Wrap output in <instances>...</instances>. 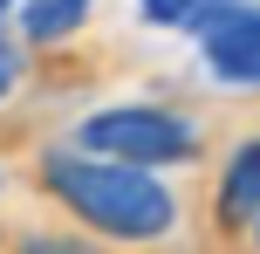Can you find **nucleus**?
Returning a JSON list of instances; mask_svg holds the SVG:
<instances>
[{
	"label": "nucleus",
	"instance_id": "f257e3e1",
	"mask_svg": "<svg viewBox=\"0 0 260 254\" xmlns=\"http://www.w3.org/2000/svg\"><path fill=\"white\" fill-rule=\"evenodd\" d=\"M41 179L82 227L110 234V241H165L178 227V200H171V186L157 172H137V165L89 158V151L62 145V151H48Z\"/></svg>",
	"mask_w": 260,
	"mask_h": 254
},
{
	"label": "nucleus",
	"instance_id": "f03ea898",
	"mask_svg": "<svg viewBox=\"0 0 260 254\" xmlns=\"http://www.w3.org/2000/svg\"><path fill=\"white\" fill-rule=\"evenodd\" d=\"M76 151L157 172V165L199 158V124L178 117V110H165V103H110V110H89L76 124Z\"/></svg>",
	"mask_w": 260,
	"mask_h": 254
},
{
	"label": "nucleus",
	"instance_id": "7ed1b4c3",
	"mask_svg": "<svg viewBox=\"0 0 260 254\" xmlns=\"http://www.w3.org/2000/svg\"><path fill=\"white\" fill-rule=\"evenodd\" d=\"M199 62H206V76L226 82V90H260V7L233 0V7L199 35Z\"/></svg>",
	"mask_w": 260,
	"mask_h": 254
},
{
	"label": "nucleus",
	"instance_id": "20e7f679",
	"mask_svg": "<svg viewBox=\"0 0 260 254\" xmlns=\"http://www.w3.org/2000/svg\"><path fill=\"white\" fill-rule=\"evenodd\" d=\"M219 213L226 220H260V137H247L233 151V165L219 179Z\"/></svg>",
	"mask_w": 260,
	"mask_h": 254
},
{
	"label": "nucleus",
	"instance_id": "39448f33",
	"mask_svg": "<svg viewBox=\"0 0 260 254\" xmlns=\"http://www.w3.org/2000/svg\"><path fill=\"white\" fill-rule=\"evenodd\" d=\"M82 14H89V0H21V27L35 48H48V41H69L82 27Z\"/></svg>",
	"mask_w": 260,
	"mask_h": 254
},
{
	"label": "nucleus",
	"instance_id": "423d86ee",
	"mask_svg": "<svg viewBox=\"0 0 260 254\" xmlns=\"http://www.w3.org/2000/svg\"><path fill=\"white\" fill-rule=\"evenodd\" d=\"M226 7H233V0H137V14L151 27H178V35H192V41L206 35Z\"/></svg>",
	"mask_w": 260,
	"mask_h": 254
},
{
	"label": "nucleus",
	"instance_id": "0eeeda50",
	"mask_svg": "<svg viewBox=\"0 0 260 254\" xmlns=\"http://www.w3.org/2000/svg\"><path fill=\"white\" fill-rule=\"evenodd\" d=\"M14 82H21V55H14V48H7V41H0V96H7V90H14Z\"/></svg>",
	"mask_w": 260,
	"mask_h": 254
},
{
	"label": "nucleus",
	"instance_id": "6e6552de",
	"mask_svg": "<svg viewBox=\"0 0 260 254\" xmlns=\"http://www.w3.org/2000/svg\"><path fill=\"white\" fill-rule=\"evenodd\" d=\"M7 7H21V0H0V14H7Z\"/></svg>",
	"mask_w": 260,
	"mask_h": 254
},
{
	"label": "nucleus",
	"instance_id": "1a4fd4ad",
	"mask_svg": "<svg viewBox=\"0 0 260 254\" xmlns=\"http://www.w3.org/2000/svg\"><path fill=\"white\" fill-rule=\"evenodd\" d=\"M253 241H260V220H253Z\"/></svg>",
	"mask_w": 260,
	"mask_h": 254
}]
</instances>
